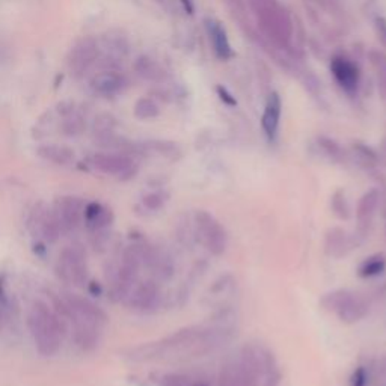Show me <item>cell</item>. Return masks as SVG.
<instances>
[{
    "instance_id": "6da1fadb",
    "label": "cell",
    "mask_w": 386,
    "mask_h": 386,
    "mask_svg": "<svg viewBox=\"0 0 386 386\" xmlns=\"http://www.w3.org/2000/svg\"><path fill=\"white\" fill-rule=\"evenodd\" d=\"M29 328L35 346L42 356H53L59 352L64 334V325L46 303L35 302L29 312Z\"/></svg>"
},
{
    "instance_id": "7a4b0ae2",
    "label": "cell",
    "mask_w": 386,
    "mask_h": 386,
    "mask_svg": "<svg viewBox=\"0 0 386 386\" xmlns=\"http://www.w3.org/2000/svg\"><path fill=\"white\" fill-rule=\"evenodd\" d=\"M323 305L329 311H334L344 323H356L362 320L368 312V305L357 294L347 290H337L323 298Z\"/></svg>"
},
{
    "instance_id": "3957f363",
    "label": "cell",
    "mask_w": 386,
    "mask_h": 386,
    "mask_svg": "<svg viewBox=\"0 0 386 386\" xmlns=\"http://www.w3.org/2000/svg\"><path fill=\"white\" fill-rule=\"evenodd\" d=\"M100 55V47L98 42L93 37H85L79 40L71 50L68 51L67 56V65L70 73L74 77L80 79L88 73V70L91 68Z\"/></svg>"
},
{
    "instance_id": "277c9868",
    "label": "cell",
    "mask_w": 386,
    "mask_h": 386,
    "mask_svg": "<svg viewBox=\"0 0 386 386\" xmlns=\"http://www.w3.org/2000/svg\"><path fill=\"white\" fill-rule=\"evenodd\" d=\"M196 223H198L204 243L210 252L213 255H222L225 252L228 236L225 228L220 225V222L213 214L201 210L196 213Z\"/></svg>"
},
{
    "instance_id": "5b68a950",
    "label": "cell",
    "mask_w": 386,
    "mask_h": 386,
    "mask_svg": "<svg viewBox=\"0 0 386 386\" xmlns=\"http://www.w3.org/2000/svg\"><path fill=\"white\" fill-rule=\"evenodd\" d=\"M59 275L65 281L82 285L86 281V254L77 246L67 248L59 257Z\"/></svg>"
},
{
    "instance_id": "8992f818",
    "label": "cell",
    "mask_w": 386,
    "mask_h": 386,
    "mask_svg": "<svg viewBox=\"0 0 386 386\" xmlns=\"http://www.w3.org/2000/svg\"><path fill=\"white\" fill-rule=\"evenodd\" d=\"M330 73L343 91L347 94H355L357 91L361 73L352 59L343 55L334 56L330 61Z\"/></svg>"
},
{
    "instance_id": "52a82bcc",
    "label": "cell",
    "mask_w": 386,
    "mask_h": 386,
    "mask_svg": "<svg viewBox=\"0 0 386 386\" xmlns=\"http://www.w3.org/2000/svg\"><path fill=\"white\" fill-rule=\"evenodd\" d=\"M219 386H259V377L246 359L223 368L219 377Z\"/></svg>"
},
{
    "instance_id": "ba28073f",
    "label": "cell",
    "mask_w": 386,
    "mask_h": 386,
    "mask_svg": "<svg viewBox=\"0 0 386 386\" xmlns=\"http://www.w3.org/2000/svg\"><path fill=\"white\" fill-rule=\"evenodd\" d=\"M125 85H127V80L124 79V76L112 70L102 71V73L95 74L91 79V82H89V86H91L94 94L106 98L121 94Z\"/></svg>"
},
{
    "instance_id": "9c48e42d",
    "label": "cell",
    "mask_w": 386,
    "mask_h": 386,
    "mask_svg": "<svg viewBox=\"0 0 386 386\" xmlns=\"http://www.w3.org/2000/svg\"><path fill=\"white\" fill-rule=\"evenodd\" d=\"M94 166L103 174L109 175H131L134 174V165L131 159L124 154H112V152H100L94 156Z\"/></svg>"
},
{
    "instance_id": "30bf717a",
    "label": "cell",
    "mask_w": 386,
    "mask_h": 386,
    "mask_svg": "<svg viewBox=\"0 0 386 386\" xmlns=\"http://www.w3.org/2000/svg\"><path fill=\"white\" fill-rule=\"evenodd\" d=\"M281 113H282V102L281 97L278 93H272L267 97L264 113L262 118L263 130L268 140H275L278 130H280V121H281Z\"/></svg>"
},
{
    "instance_id": "8fae6325",
    "label": "cell",
    "mask_w": 386,
    "mask_h": 386,
    "mask_svg": "<svg viewBox=\"0 0 386 386\" xmlns=\"http://www.w3.org/2000/svg\"><path fill=\"white\" fill-rule=\"evenodd\" d=\"M205 29H207L210 42L214 53L219 59L227 61L232 56V49L228 40V35L222 23L216 19H205Z\"/></svg>"
},
{
    "instance_id": "7c38bea8",
    "label": "cell",
    "mask_w": 386,
    "mask_h": 386,
    "mask_svg": "<svg viewBox=\"0 0 386 386\" xmlns=\"http://www.w3.org/2000/svg\"><path fill=\"white\" fill-rule=\"evenodd\" d=\"M56 216L62 228L76 230L82 219V205L76 198H62L56 207Z\"/></svg>"
},
{
    "instance_id": "4fadbf2b",
    "label": "cell",
    "mask_w": 386,
    "mask_h": 386,
    "mask_svg": "<svg viewBox=\"0 0 386 386\" xmlns=\"http://www.w3.org/2000/svg\"><path fill=\"white\" fill-rule=\"evenodd\" d=\"M159 302V287L154 282H142L130 296V307L136 309H151Z\"/></svg>"
},
{
    "instance_id": "5bb4252c",
    "label": "cell",
    "mask_w": 386,
    "mask_h": 386,
    "mask_svg": "<svg viewBox=\"0 0 386 386\" xmlns=\"http://www.w3.org/2000/svg\"><path fill=\"white\" fill-rule=\"evenodd\" d=\"M380 204V193L379 191H368L367 193L362 195V198L359 200L357 202V209H356V219L357 223L361 228H368L370 225L374 214L377 211V207Z\"/></svg>"
},
{
    "instance_id": "9a60e30c",
    "label": "cell",
    "mask_w": 386,
    "mask_h": 386,
    "mask_svg": "<svg viewBox=\"0 0 386 386\" xmlns=\"http://www.w3.org/2000/svg\"><path fill=\"white\" fill-rule=\"evenodd\" d=\"M85 219L93 228H104L107 225H111L113 220V214L109 209L103 207L102 204L98 202H91L86 205L85 209Z\"/></svg>"
},
{
    "instance_id": "2e32d148",
    "label": "cell",
    "mask_w": 386,
    "mask_h": 386,
    "mask_svg": "<svg viewBox=\"0 0 386 386\" xmlns=\"http://www.w3.org/2000/svg\"><path fill=\"white\" fill-rule=\"evenodd\" d=\"M38 154L56 165H68L74 160V152L61 145H42L38 148Z\"/></svg>"
},
{
    "instance_id": "e0dca14e",
    "label": "cell",
    "mask_w": 386,
    "mask_h": 386,
    "mask_svg": "<svg viewBox=\"0 0 386 386\" xmlns=\"http://www.w3.org/2000/svg\"><path fill=\"white\" fill-rule=\"evenodd\" d=\"M386 271V257L383 254H376L365 258L357 268V275L361 278H376Z\"/></svg>"
},
{
    "instance_id": "ac0fdd59",
    "label": "cell",
    "mask_w": 386,
    "mask_h": 386,
    "mask_svg": "<svg viewBox=\"0 0 386 386\" xmlns=\"http://www.w3.org/2000/svg\"><path fill=\"white\" fill-rule=\"evenodd\" d=\"M347 248V234L339 228H334L326 236V250L332 257H343Z\"/></svg>"
},
{
    "instance_id": "d6986e66",
    "label": "cell",
    "mask_w": 386,
    "mask_h": 386,
    "mask_svg": "<svg viewBox=\"0 0 386 386\" xmlns=\"http://www.w3.org/2000/svg\"><path fill=\"white\" fill-rule=\"evenodd\" d=\"M62 225L56 216V213H47L42 219V236L49 243H55L61 236Z\"/></svg>"
},
{
    "instance_id": "ffe728a7",
    "label": "cell",
    "mask_w": 386,
    "mask_h": 386,
    "mask_svg": "<svg viewBox=\"0 0 386 386\" xmlns=\"http://www.w3.org/2000/svg\"><path fill=\"white\" fill-rule=\"evenodd\" d=\"M134 70H136V73L140 77L147 80H159L161 77V70L159 68L156 62L150 58H139L136 64H134Z\"/></svg>"
},
{
    "instance_id": "44dd1931",
    "label": "cell",
    "mask_w": 386,
    "mask_h": 386,
    "mask_svg": "<svg viewBox=\"0 0 386 386\" xmlns=\"http://www.w3.org/2000/svg\"><path fill=\"white\" fill-rule=\"evenodd\" d=\"M159 115V106L151 98L142 97L134 104V116L139 120H152Z\"/></svg>"
},
{
    "instance_id": "7402d4cb",
    "label": "cell",
    "mask_w": 386,
    "mask_h": 386,
    "mask_svg": "<svg viewBox=\"0 0 386 386\" xmlns=\"http://www.w3.org/2000/svg\"><path fill=\"white\" fill-rule=\"evenodd\" d=\"M83 129H85L83 120L80 118L79 115L73 113V112H71L67 116L64 124H62V130H64V133L68 134V136H77V134H80V133L83 131Z\"/></svg>"
},
{
    "instance_id": "603a6c76",
    "label": "cell",
    "mask_w": 386,
    "mask_h": 386,
    "mask_svg": "<svg viewBox=\"0 0 386 386\" xmlns=\"http://www.w3.org/2000/svg\"><path fill=\"white\" fill-rule=\"evenodd\" d=\"M332 210L339 219L347 220L350 218V209L346 200V195L343 192H337L332 196Z\"/></svg>"
},
{
    "instance_id": "cb8c5ba5",
    "label": "cell",
    "mask_w": 386,
    "mask_h": 386,
    "mask_svg": "<svg viewBox=\"0 0 386 386\" xmlns=\"http://www.w3.org/2000/svg\"><path fill=\"white\" fill-rule=\"evenodd\" d=\"M104 44H106L107 50L112 53H118V55H124V53H127V46L122 44L121 37H104Z\"/></svg>"
},
{
    "instance_id": "d4e9b609",
    "label": "cell",
    "mask_w": 386,
    "mask_h": 386,
    "mask_svg": "<svg viewBox=\"0 0 386 386\" xmlns=\"http://www.w3.org/2000/svg\"><path fill=\"white\" fill-rule=\"evenodd\" d=\"M191 379L184 374H168L163 377L161 386H191Z\"/></svg>"
},
{
    "instance_id": "484cf974",
    "label": "cell",
    "mask_w": 386,
    "mask_h": 386,
    "mask_svg": "<svg viewBox=\"0 0 386 386\" xmlns=\"http://www.w3.org/2000/svg\"><path fill=\"white\" fill-rule=\"evenodd\" d=\"M350 386H368V373L364 367H357L350 377Z\"/></svg>"
},
{
    "instance_id": "4316f807",
    "label": "cell",
    "mask_w": 386,
    "mask_h": 386,
    "mask_svg": "<svg viewBox=\"0 0 386 386\" xmlns=\"http://www.w3.org/2000/svg\"><path fill=\"white\" fill-rule=\"evenodd\" d=\"M163 202L165 198L160 193H150L143 198V205H145L148 210H159L161 205H163Z\"/></svg>"
},
{
    "instance_id": "83f0119b",
    "label": "cell",
    "mask_w": 386,
    "mask_h": 386,
    "mask_svg": "<svg viewBox=\"0 0 386 386\" xmlns=\"http://www.w3.org/2000/svg\"><path fill=\"white\" fill-rule=\"evenodd\" d=\"M218 95H219V98L220 100L225 103V104H228V106H236L237 104V102H236V98L232 97L225 88H222V86H218Z\"/></svg>"
},
{
    "instance_id": "f1b7e54d",
    "label": "cell",
    "mask_w": 386,
    "mask_h": 386,
    "mask_svg": "<svg viewBox=\"0 0 386 386\" xmlns=\"http://www.w3.org/2000/svg\"><path fill=\"white\" fill-rule=\"evenodd\" d=\"M377 29H379V35L382 37L383 42L386 44V20L385 19H377Z\"/></svg>"
},
{
    "instance_id": "f546056e",
    "label": "cell",
    "mask_w": 386,
    "mask_h": 386,
    "mask_svg": "<svg viewBox=\"0 0 386 386\" xmlns=\"http://www.w3.org/2000/svg\"><path fill=\"white\" fill-rule=\"evenodd\" d=\"M179 2H182V6L184 8V11H186L187 14H193L195 6H193L192 0H179Z\"/></svg>"
},
{
    "instance_id": "4dcf8cb0",
    "label": "cell",
    "mask_w": 386,
    "mask_h": 386,
    "mask_svg": "<svg viewBox=\"0 0 386 386\" xmlns=\"http://www.w3.org/2000/svg\"><path fill=\"white\" fill-rule=\"evenodd\" d=\"M191 386H209L207 382H202V380H198V382H195V383H191Z\"/></svg>"
}]
</instances>
